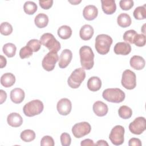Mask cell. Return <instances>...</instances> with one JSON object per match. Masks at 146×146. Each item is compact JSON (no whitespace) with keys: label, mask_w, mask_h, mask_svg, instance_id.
Returning <instances> with one entry per match:
<instances>
[{"label":"cell","mask_w":146,"mask_h":146,"mask_svg":"<svg viewBox=\"0 0 146 146\" xmlns=\"http://www.w3.org/2000/svg\"><path fill=\"white\" fill-rule=\"evenodd\" d=\"M7 98V94L3 90H0V104H2L5 102Z\"/></svg>","instance_id":"7bdbcfd3"},{"label":"cell","mask_w":146,"mask_h":146,"mask_svg":"<svg viewBox=\"0 0 146 146\" xmlns=\"http://www.w3.org/2000/svg\"><path fill=\"white\" fill-rule=\"evenodd\" d=\"M68 2L70 3H71L72 5H78L79 4V3L81 2V1H68Z\"/></svg>","instance_id":"bcb514c9"},{"label":"cell","mask_w":146,"mask_h":146,"mask_svg":"<svg viewBox=\"0 0 146 146\" xmlns=\"http://www.w3.org/2000/svg\"><path fill=\"white\" fill-rule=\"evenodd\" d=\"M113 51L117 55H127L131 52V46L127 42H118L115 45Z\"/></svg>","instance_id":"9a60e30c"},{"label":"cell","mask_w":146,"mask_h":146,"mask_svg":"<svg viewBox=\"0 0 146 146\" xmlns=\"http://www.w3.org/2000/svg\"><path fill=\"white\" fill-rule=\"evenodd\" d=\"M10 99L15 103L19 104L23 102L25 99V94L24 91L20 88H15L10 92Z\"/></svg>","instance_id":"e0dca14e"},{"label":"cell","mask_w":146,"mask_h":146,"mask_svg":"<svg viewBox=\"0 0 146 146\" xmlns=\"http://www.w3.org/2000/svg\"><path fill=\"white\" fill-rule=\"evenodd\" d=\"M57 33L58 36L61 39H67L70 38L72 35V30L70 26L63 25L58 29Z\"/></svg>","instance_id":"484cf974"},{"label":"cell","mask_w":146,"mask_h":146,"mask_svg":"<svg viewBox=\"0 0 146 146\" xmlns=\"http://www.w3.org/2000/svg\"><path fill=\"white\" fill-rule=\"evenodd\" d=\"M134 2L132 0H121L119 2L120 8L123 10H129L133 6Z\"/></svg>","instance_id":"8d00e7d4"},{"label":"cell","mask_w":146,"mask_h":146,"mask_svg":"<svg viewBox=\"0 0 146 146\" xmlns=\"http://www.w3.org/2000/svg\"><path fill=\"white\" fill-rule=\"evenodd\" d=\"M44 106L41 100H33L26 103L23 108L24 114L28 117H33L40 114L43 110Z\"/></svg>","instance_id":"277c9868"},{"label":"cell","mask_w":146,"mask_h":146,"mask_svg":"<svg viewBox=\"0 0 146 146\" xmlns=\"http://www.w3.org/2000/svg\"><path fill=\"white\" fill-rule=\"evenodd\" d=\"M41 43L40 40L33 39L30 40L26 44V46L29 47L33 52H37L38 51L41 47Z\"/></svg>","instance_id":"836d02e7"},{"label":"cell","mask_w":146,"mask_h":146,"mask_svg":"<svg viewBox=\"0 0 146 146\" xmlns=\"http://www.w3.org/2000/svg\"><path fill=\"white\" fill-rule=\"evenodd\" d=\"M88 88L93 92L98 91L102 87V81L98 76H92L87 81Z\"/></svg>","instance_id":"603a6c76"},{"label":"cell","mask_w":146,"mask_h":146,"mask_svg":"<svg viewBox=\"0 0 146 146\" xmlns=\"http://www.w3.org/2000/svg\"><path fill=\"white\" fill-rule=\"evenodd\" d=\"M56 109L59 113L63 116L68 115L72 109V104L71 101L67 98H62L60 99L56 105Z\"/></svg>","instance_id":"7c38bea8"},{"label":"cell","mask_w":146,"mask_h":146,"mask_svg":"<svg viewBox=\"0 0 146 146\" xmlns=\"http://www.w3.org/2000/svg\"><path fill=\"white\" fill-rule=\"evenodd\" d=\"M80 145L82 146H86V145H94L95 144L94 143V141L90 139H87L85 140H83L82 141Z\"/></svg>","instance_id":"b9f144b4"},{"label":"cell","mask_w":146,"mask_h":146,"mask_svg":"<svg viewBox=\"0 0 146 146\" xmlns=\"http://www.w3.org/2000/svg\"><path fill=\"white\" fill-rule=\"evenodd\" d=\"M15 82V77L12 73H5L1 78V83L6 88L11 87L13 85H14Z\"/></svg>","instance_id":"7402d4cb"},{"label":"cell","mask_w":146,"mask_h":146,"mask_svg":"<svg viewBox=\"0 0 146 146\" xmlns=\"http://www.w3.org/2000/svg\"><path fill=\"white\" fill-rule=\"evenodd\" d=\"M58 60L59 56L57 52L50 51L43 58L42 61V66L43 69L47 71H52Z\"/></svg>","instance_id":"9c48e42d"},{"label":"cell","mask_w":146,"mask_h":146,"mask_svg":"<svg viewBox=\"0 0 146 146\" xmlns=\"http://www.w3.org/2000/svg\"><path fill=\"white\" fill-rule=\"evenodd\" d=\"M21 139L25 142H30L35 139V133L31 129H25L20 135Z\"/></svg>","instance_id":"f1b7e54d"},{"label":"cell","mask_w":146,"mask_h":146,"mask_svg":"<svg viewBox=\"0 0 146 146\" xmlns=\"http://www.w3.org/2000/svg\"><path fill=\"white\" fill-rule=\"evenodd\" d=\"M145 25H144L143 26V27H142V28H143V29L141 30L142 32H143L144 34H145V27H145Z\"/></svg>","instance_id":"7dc6e473"},{"label":"cell","mask_w":146,"mask_h":146,"mask_svg":"<svg viewBox=\"0 0 146 146\" xmlns=\"http://www.w3.org/2000/svg\"><path fill=\"white\" fill-rule=\"evenodd\" d=\"M0 32L1 34L3 35H9L13 32V27L11 25L7 22L1 23L0 25Z\"/></svg>","instance_id":"d6a6232c"},{"label":"cell","mask_w":146,"mask_h":146,"mask_svg":"<svg viewBox=\"0 0 146 146\" xmlns=\"http://www.w3.org/2000/svg\"><path fill=\"white\" fill-rule=\"evenodd\" d=\"M95 145H103V146H108V144L107 143L106 141L104 140H99L97 141L96 143L95 144Z\"/></svg>","instance_id":"f6af8a7d"},{"label":"cell","mask_w":146,"mask_h":146,"mask_svg":"<svg viewBox=\"0 0 146 146\" xmlns=\"http://www.w3.org/2000/svg\"><path fill=\"white\" fill-rule=\"evenodd\" d=\"M94 33V29L91 25H84L81 27L79 31V36L82 40H88L92 37Z\"/></svg>","instance_id":"ffe728a7"},{"label":"cell","mask_w":146,"mask_h":146,"mask_svg":"<svg viewBox=\"0 0 146 146\" xmlns=\"http://www.w3.org/2000/svg\"><path fill=\"white\" fill-rule=\"evenodd\" d=\"M133 43L137 47H143L145 44V36L143 34H137L135 38Z\"/></svg>","instance_id":"d590c367"},{"label":"cell","mask_w":146,"mask_h":146,"mask_svg":"<svg viewBox=\"0 0 146 146\" xmlns=\"http://www.w3.org/2000/svg\"><path fill=\"white\" fill-rule=\"evenodd\" d=\"M131 67L136 70H141L145 67L144 59L139 55H134L131 58L129 61Z\"/></svg>","instance_id":"44dd1931"},{"label":"cell","mask_w":146,"mask_h":146,"mask_svg":"<svg viewBox=\"0 0 146 146\" xmlns=\"http://www.w3.org/2000/svg\"><path fill=\"white\" fill-rule=\"evenodd\" d=\"M54 140L50 136H44L40 140V145L42 146H54Z\"/></svg>","instance_id":"f35d334b"},{"label":"cell","mask_w":146,"mask_h":146,"mask_svg":"<svg viewBox=\"0 0 146 146\" xmlns=\"http://www.w3.org/2000/svg\"><path fill=\"white\" fill-rule=\"evenodd\" d=\"M61 144L63 146H68L71 144V138L70 135L66 132L62 133L60 137Z\"/></svg>","instance_id":"74e56055"},{"label":"cell","mask_w":146,"mask_h":146,"mask_svg":"<svg viewBox=\"0 0 146 146\" xmlns=\"http://www.w3.org/2000/svg\"><path fill=\"white\" fill-rule=\"evenodd\" d=\"M94 112L98 116H104L107 115L108 108L106 104L102 101H97L94 103L92 107Z\"/></svg>","instance_id":"2e32d148"},{"label":"cell","mask_w":146,"mask_h":146,"mask_svg":"<svg viewBox=\"0 0 146 146\" xmlns=\"http://www.w3.org/2000/svg\"><path fill=\"white\" fill-rule=\"evenodd\" d=\"M102 8L103 11L107 14H113L116 10V5L115 0H102Z\"/></svg>","instance_id":"ac0fdd59"},{"label":"cell","mask_w":146,"mask_h":146,"mask_svg":"<svg viewBox=\"0 0 146 146\" xmlns=\"http://www.w3.org/2000/svg\"><path fill=\"white\" fill-rule=\"evenodd\" d=\"M86 78V72L83 68L75 69L71 73L67 80L69 87L72 88H78Z\"/></svg>","instance_id":"8992f818"},{"label":"cell","mask_w":146,"mask_h":146,"mask_svg":"<svg viewBox=\"0 0 146 146\" xmlns=\"http://www.w3.org/2000/svg\"><path fill=\"white\" fill-rule=\"evenodd\" d=\"M104 99L107 102L115 103L122 102L125 97V93L120 88H112L104 90L102 94Z\"/></svg>","instance_id":"3957f363"},{"label":"cell","mask_w":146,"mask_h":146,"mask_svg":"<svg viewBox=\"0 0 146 146\" xmlns=\"http://www.w3.org/2000/svg\"><path fill=\"white\" fill-rule=\"evenodd\" d=\"M98 14V10L94 5H87L83 10V15L87 21H92L95 19Z\"/></svg>","instance_id":"5bb4252c"},{"label":"cell","mask_w":146,"mask_h":146,"mask_svg":"<svg viewBox=\"0 0 146 146\" xmlns=\"http://www.w3.org/2000/svg\"><path fill=\"white\" fill-rule=\"evenodd\" d=\"M146 129V120L144 117H137L129 125V129L135 135L141 134Z\"/></svg>","instance_id":"8fae6325"},{"label":"cell","mask_w":146,"mask_h":146,"mask_svg":"<svg viewBox=\"0 0 146 146\" xmlns=\"http://www.w3.org/2000/svg\"><path fill=\"white\" fill-rule=\"evenodd\" d=\"M42 44L47 47L50 51L58 52L60 48V43L51 33H44L40 38Z\"/></svg>","instance_id":"5b68a950"},{"label":"cell","mask_w":146,"mask_h":146,"mask_svg":"<svg viewBox=\"0 0 146 146\" xmlns=\"http://www.w3.org/2000/svg\"><path fill=\"white\" fill-rule=\"evenodd\" d=\"M33 51L28 46H26L21 48L19 51V56L21 59L28 58L33 55Z\"/></svg>","instance_id":"e575fe53"},{"label":"cell","mask_w":146,"mask_h":146,"mask_svg":"<svg viewBox=\"0 0 146 146\" xmlns=\"http://www.w3.org/2000/svg\"><path fill=\"white\" fill-rule=\"evenodd\" d=\"M80 63L82 68L87 70H91L94 64V54L91 48L83 46L79 50Z\"/></svg>","instance_id":"6da1fadb"},{"label":"cell","mask_w":146,"mask_h":146,"mask_svg":"<svg viewBox=\"0 0 146 146\" xmlns=\"http://www.w3.org/2000/svg\"><path fill=\"white\" fill-rule=\"evenodd\" d=\"M121 85L127 90H132L136 86V74L132 71L127 69L122 74Z\"/></svg>","instance_id":"ba28073f"},{"label":"cell","mask_w":146,"mask_h":146,"mask_svg":"<svg viewBox=\"0 0 146 146\" xmlns=\"http://www.w3.org/2000/svg\"><path fill=\"white\" fill-rule=\"evenodd\" d=\"M34 23L37 27L44 28L48 25V17L46 14L39 13L35 17Z\"/></svg>","instance_id":"cb8c5ba5"},{"label":"cell","mask_w":146,"mask_h":146,"mask_svg":"<svg viewBox=\"0 0 146 146\" xmlns=\"http://www.w3.org/2000/svg\"><path fill=\"white\" fill-rule=\"evenodd\" d=\"M113 42L112 38L107 34H99L95 38V47L100 55L107 54Z\"/></svg>","instance_id":"7a4b0ae2"},{"label":"cell","mask_w":146,"mask_h":146,"mask_svg":"<svg viewBox=\"0 0 146 146\" xmlns=\"http://www.w3.org/2000/svg\"><path fill=\"white\" fill-rule=\"evenodd\" d=\"M124 128L120 125H117L111 129L109 139L115 145H121L124 141Z\"/></svg>","instance_id":"52a82bcc"},{"label":"cell","mask_w":146,"mask_h":146,"mask_svg":"<svg viewBox=\"0 0 146 146\" xmlns=\"http://www.w3.org/2000/svg\"><path fill=\"white\" fill-rule=\"evenodd\" d=\"M141 142L138 138H131L128 141V145L129 146H141Z\"/></svg>","instance_id":"60d3db41"},{"label":"cell","mask_w":146,"mask_h":146,"mask_svg":"<svg viewBox=\"0 0 146 146\" xmlns=\"http://www.w3.org/2000/svg\"><path fill=\"white\" fill-rule=\"evenodd\" d=\"M7 121L9 125L13 127H18L22 124L23 119L19 113L12 112L7 116Z\"/></svg>","instance_id":"d6986e66"},{"label":"cell","mask_w":146,"mask_h":146,"mask_svg":"<svg viewBox=\"0 0 146 146\" xmlns=\"http://www.w3.org/2000/svg\"><path fill=\"white\" fill-rule=\"evenodd\" d=\"M72 58V53L69 49H64L61 52L59 57V66L60 68L67 67L71 61Z\"/></svg>","instance_id":"4fadbf2b"},{"label":"cell","mask_w":146,"mask_h":146,"mask_svg":"<svg viewBox=\"0 0 146 146\" xmlns=\"http://www.w3.org/2000/svg\"><path fill=\"white\" fill-rule=\"evenodd\" d=\"M2 50L5 55L9 58L13 57L16 53L17 47L15 45L11 43H7L4 44Z\"/></svg>","instance_id":"4316f807"},{"label":"cell","mask_w":146,"mask_h":146,"mask_svg":"<svg viewBox=\"0 0 146 146\" xmlns=\"http://www.w3.org/2000/svg\"><path fill=\"white\" fill-rule=\"evenodd\" d=\"M145 5L146 4H144V6H138L136 8H135V10L133 11V14L134 18L136 19L143 20L146 18Z\"/></svg>","instance_id":"83f0119b"},{"label":"cell","mask_w":146,"mask_h":146,"mask_svg":"<svg viewBox=\"0 0 146 146\" xmlns=\"http://www.w3.org/2000/svg\"><path fill=\"white\" fill-rule=\"evenodd\" d=\"M117 23L121 27L125 28L131 25L132 21L130 16L127 13H121L117 18Z\"/></svg>","instance_id":"d4e9b609"},{"label":"cell","mask_w":146,"mask_h":146,"mask_svg":"<svg viewBox=\"0 0 146 146\" xmlns=\"http://www.w3.org/2000/svg\"><path fill=\"white\" fill-rule=\"evenodd\" d=\"M37 5L32 1H26L23 5V10L26 14L28 15L34 14L37 10Z\"/></svg>","instance_id":"4dcf8cb0"},{"label":"cell","mask_w":146,"mask_h":146,"mask_svg":"<svg viewBox=\"0 0 146 146\" xmlns=\"http://www.w3.org/2000/svg\"><path fill=\"white\" fill-rule=\"evenodd\" d=\"M39 3L40 6L44 9V10H48L50 8H51L53 4V1L52 0H48V1H39Z\"/></svg>","instance_id":"ab89813d"},{"label":"cell","mask_w":146,"mask_h":146,"mask_svg":"<svg viewBox=\"0 0 146 146\" xmlns=\"http://www.w3.org/2000/svg\"><path fill=\"white\" fill-rule=\"evenodd\" d=\"M137 34V33L135 30H129L126 31L124 33V34H123V38L124 40L127 43L129 44H133L135 38Z\"/></svg>","instance_id":"1f68e13d"},{"label":"cell","mask_w":146,"mask_h":146,"mask_svg":"<svg viewBox=\"0 0 146 146\" xmlns=\"http://www.w3.org/2000/svg\"><path fill=\"white\" fill-rule=\"evenodd\" d=\"M7 60L2 55H0V68H2L6 65Z\"/></svg>","instance_id":"ee69618b"},{"label":"cell","mask_w":146,"mask_h":146,"mask_svg":"<svg viewBox=\"0 0 146 146\" xmlns=\"http://www.w3.org/2000/svg\"><path fill=\"white\" fill-rule=\"evenodd\" d=\"M91 130L90 124L86 121L76 123L72 128V133L76 138H80L88 135Z\"/></svg>","instance_id":"30bf717a"},{"label":"cell","mask_w":146,"mask_h":146,"mask_svg":"<svg viewBox=\"0 0 146 146\" xmlns=\"http://www.w3.org/2000/svg\"><path fill=\"white\" fill-rule=\"evenodd\" d=\"M119 116L123 119H129L132 115V111L131 108L127 106H121L118 110Z\"/></svg>","instance_id":"f546056e"}]
</instances>
